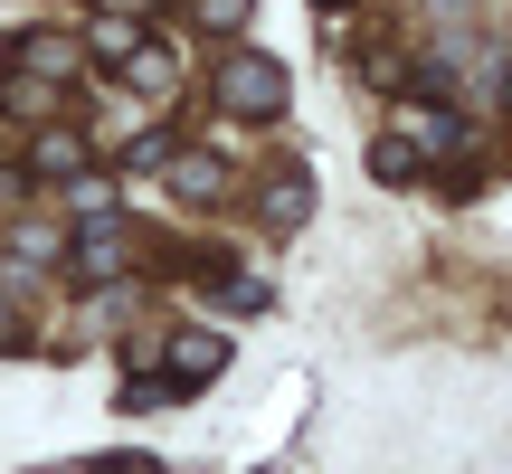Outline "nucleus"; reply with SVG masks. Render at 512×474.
<instances>
[{
	"label": "nucleus",
	"mask_w": 512,
	"mask_h": 474,
	"mask_svg": "<svg viewBox=\"0 0 512 474\" xmlns=\"http://www.w3.org/2000/svg\"><path fill=\"white\" fill-rule=\"evenodd\" d=\"M313 10H342V0H313Z\"/></svg>",
	"instance_id": "obj_16"
},
{
	"label": "nucleus",
	"mask_w": 512,
	"mask_h": 474,
	"mask_svg": "<svg viewBox=\"0 0 512 474\" xmlns=\"http://www.w3.org/2000/svg\"><path fill=\"white\" fill-rule=\"evenodd\" d=\"M304 209H313V181H304V171H285V181H266V190H256V219H266L275 237H294V228H304Z\"/></svg>",
	"instance_id": "obj_7"
},
{
	"label": "nucleus",
	"mask_w": 512,
	"mask_h": 474,
	"mask_svg": "<svg viewBox=\"0 0 512 474\" xmlns=\"http://www.w3.org/2000/svg\"><path fill=\"white\" fill-rule=\"evenodd\" d=\"M171 152H181V133L152 124V133H133V143H124V171H171Z\"/></svg>",
	"instance_id": "obj_9"
},
{
	"label": "nucleus",
	"mask_w": 512,
	"mask_h": 474,
	"mask_svg": "<svg viewBox=\"0 0 512 474\" xmlns=\"http://www.w3.org/2000/svg\"><path fill=\"white\" fill-rule=\"evenodd\" d=\"M19 351H29V323H19V294L0 285V361H19Z\"/></svg>",
	"instance_id": "obj_14"
},
{
	"label": "nucleus",
	"mask_w": 512,
	"mask_h": 474,
	"mask_svg": "<svg viewBox=\"0 0 512 474\" xmlns=\"http://www.w3.org/2000/svg\"><path fill=\"white\" fill-rule=\"evenodd\" d=\"M399 133H408V143H418V162H456V152L475 143L456 105H408V114H399Z\"/></svg>",
	"instance_id": "obj_3"
},
{
	"label": "nucleus",
	"mask_w": 512,
	"mask_h": 474,
	"mask_svg": "<svg viewBox=\"0 0 512 474\" xmlns=\"http://www.w3.org/2000/svg\"><path fill=\"white\" fill-rule=\"evenodd\" d=\"M190 19H200L209 38H238L247 19H256V0H190Z\"/></svg>",
	"instance_id": "obj_10"
},
{
	"label": "nucleus",
	"mask_w": 512,
	"mask_h": 474,
	"mask_svg": "<svg viewBox=\"0 0 512 474\" xmlns=\"http://www.w3.org/2000/svg\"><path fill=\"white\" fill-rule=\"evenodd\" d=\"M171 190H181V200H228V190H238V171L219 162V152H171Z\"/></svg>",
	"instance_id": "obj_6"
},
{
	"label": "nucleus",
	"mask_w": 512,
	"mask_h": 474,
	"mask_svg": "<svg viewBox=\"0 0 512 474\" xmlns=\"http://www.w3.org/2000/svg\"><path fill=\"white\" fill-rule=\"evenodd\" d=\"M29 171H38V181H57V190H76V181H95V143H86L76 124H38Z\"/></svg>",
	"instance_id": "obj_2"
},
{
	"label": "nucleus",
	"mask_w": 512,
	"mask_h": 474,
	"mask_svg": "<svg viewBox=\"0 0 512 474\" xmlns=\"http://www.w3.org/2000/svg\"><path fill=\"white\" fill-rule=\"evenodd\" d=\"M162 361H171V380H181V389H209L228 370V332H171Z\"/></svg>",
	"instance_id": "obj_4"
},
{
	"label": "nucleus",
	"mask_w": 512,
	"mask_h": 474,
	"mask_svg": "<svg viewBox=\"0 0 512 474\" xmlns=\"http://www.w3.org/2000/svg\"><path fill=\"white\" fill-rule=\"evenodd\" d=\"M219 313H266V285L256 275H219Z\"/></svg>",
	"instance_id": "obj_13"
},
{
	"label": "nucleus",
	"mask_w": 512,
	"mask_h": 474,
	"mask_svg": "<svg viewBox=\"0 0 512 474\" xmlns=\"http://www.w3.org/2000/svg\"><path fill=\"white\" fill-rule=\"evenodd\" d=\"M209 105H219L228 124H275V114L294 105L285 57H266V48H228L219 67H209Z\"/></svg>",
	"instance_id": "obj_1"
},
{
	"label": "nucleus",
	"mask_w": 512,
	"mask_h": 474,
	"mask_svg": "<svg viewBox=\"0 0 512 474\" xmlns=\"http://www.w3.org/2000/svg\"><path fill=\"white\" fill-rule=\"evenodd\" d=\"M503 105H512V67H503Z\"/></svg>",
	"instance_id": "obj_15"
},
{
	"label": "nucleus",
	"mask_w": 512,
	"mask_h": 474,
	"mask_svg": "<svg viewBox=\"0 0 512 474\" xmlns=\"http://www.w3.org/2000/svg\"><path fill=\"white\" fill-rule=\"evenodd\" d=\"M370 171H380V181H408V171H418V143H408V133L399 143H370Z\"/></svg>",
	"instance_id": "obj_12"
},
{
	"label": "nucleus",
	"mask_w": 512,
	"mask_h": 474,
	"mask_svg": "<svg viewBox=\"0 0 512 474\" xmlns=\"http://www.w3.org/2000/svg\"><path fill=\"white\" fill-rule=\"evenodd\" d=\"M10 67H19V76H48V86H57V76H76V38H57V29H19V38H10Z\"/></svg>",
	"instance_id": "obj_5"
},
{
	"label": "nucleus",
	"mask_w": 512,
	"mask_h": 474,
	"mask_svg": "<svg viewBox=\"0 0 512 474\" xmlns=\"http://www.w3.org/2000/svg\"><path fill=\"white\" fill-rule=\"evenodd\" d=\"M171 399H190L171 370H133V380H124V408H171Z\"/></svg>",
	"instance_id": "obj_11"
},
{
	"label": "nucleus",
	"mask_w": 512,
	"mask_h": 474,
	"mask_svg": "<svg viewBox=\"0 0 512 474\" xmlns=\"http://www.w3.org/2000/svg\"><path fill=\"white\" fill-rule=\"evenodd\" d=\"M143 38H152V29H143V19H133V10H105V19H95V29H86V48L105 57V67H124V57L143 48Z\"/></svg>",
	"instance_id": "obj_8"
}]
</instances>
